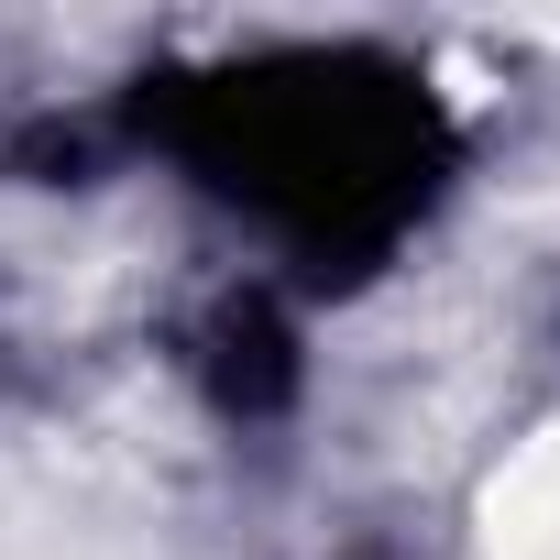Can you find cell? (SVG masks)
Wrapping results in <instances>:
<instances>
[{
	"instance_id": "6da1fadb",
	"label": "cell",
	"mask_w": 560,
	"mask_h": 560,
	"mask_svg": "<svg viewBox=\"0 0 560 560\" xmlns=\"http://www.w3.org/2000/svg\"><path fill=\"white\" fill-rule=\"evenodd\" d=\"M121 132L308 298L374 287L472 165V121L440 67L385 34H242L143 67L121 89Z\"/></svg>"
}]
</instances>
